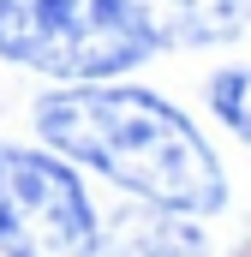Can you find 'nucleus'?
<instances>
[{
    "label": "nucleus",
    "mask_w": 251,
    "mask_h": 257,
    "mask_svg": "<svg viewBox=\"0 0 251 257\" xmlns=\"http://www.w3.org/2000/svg\"><path fill=\"white\" fill-rule=\"evenodd\" d=\"M0 60L66 84H102L150 60L120 0H0Z\"/></svg>",
    "instance_id": "f03ea898"
},
{
    "label": "nucleus",
    "mask_w": 251,
    "mask_h": 257,
    "mask_svg": "<svg viewBox=\"0 0 251 257\" xmlns=\"http://www.w3.org/2000/svg\"><path fill=\"white\" fill-rule=\"evenodd\" d=\"M150 48H203L233 42L251 24V0H120Z\"/></svg>",
    "instance_id": "20e7f679"
},
{
    "label": "nucleus",
    "mask_w": 251,
    "mask_h": 257,
    "mask_svg": "<svg viewBox=\"0 0 251 257\" xmlns=\"http://www.w3.org/2000/svg\"><path fill=\"white\" fill-rule=\"evenodd\" d=\"M96 257H209V239L191 215L138 209V215L114 221L108 239H96Z\"/></svg>",
    "instance_id": "39448f33"
},
{
    "label": "nucleus",
    "mask_w": 251,
    "mask_h": 257,
    "mask_svg": "<svg viewBox=\"0 0 251 257\" xmlns=\"http://www.w3.org/2000/svg\"><path fill=\"white\" fill-rule=\"evenodd\" d=\"M209 108H215L221 126H233L251 144V66H227V72L209 78Z\"/></svg>",
    "instance_id": "423d86ee"
},
{
    "label": "nucleus",
    "mask_w": 251,
    "mask_h": 257,
    "mask_svg": "<svg viewBox=\"0 0 251 257\" xmlns=\"http://www.w3.org/2000/svg\"><path fill=\"white\" fill-rule=\"evenodd\" d=\"M102 221L60 156L0 144V257H96Z\"/></svg>",
    "instance_id": "7ed1b4c3"
},
{
    "label": "nucleus",
    "mask_w": 251,
    "mask_h": 257,
    "mask_svg": "<svg viewBox=\"0 0 251 257\" xmlns=\"http://www.w3.org/2000/svg\"><path fill=\"white\" fill-rule=\"evenodd\" d=\"M36 132L66 162L96 168L120 192L168 215H215L227 174L180 108L132 84H66L36 102Z\"/></svg>",
    "instance_id": "f257e3e1"
}]
</instances>
